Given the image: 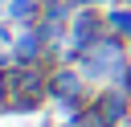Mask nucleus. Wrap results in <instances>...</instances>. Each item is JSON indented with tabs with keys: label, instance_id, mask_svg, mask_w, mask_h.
Listing matches in <instances>:
<instances>
[{
	"label": "nucleus",
	"instance_id": "f03ea898",
	"mask_svg": "<svg viewBox=\"0 0 131 127\" xmlns=\"http://www.w3.org/2000/svg\"><path fill=\"white\" fill-rule=\"evenodd\" d=\"M37 49H41V37H20V45H16L20 61H33V57H37Z\"/></svg>",
	"mask_w": 131,
	"mask_h": 127
},
{
	"label": "nucleus",
	"instance_id": "423d86ee",
	"mask_svg": "<svg viewBox=\"0 0 131 127\" xmlns=\"http://www.w3.org/2000/svg\"><path fill=\"white\" fill-rule=\"evenodd\" d=\"M127 90H131V74H127Z\"/></svg>",
	"mask_w": 131,
	"mask_h": 127
},
{
	"label": "nucleus",
	"instance_id": "20e7f679",
	"mask_svg": "<svg viewBox=\"0 0 131 127\" xmlns=\"http://www.w3.org/2000/svg\"><path fill=\"white\" fill-rule=\"evenodd\" d=\"M37 12V0H16L12 4V16H33Z\"/></svg>",
	"mask_w": 131,
	"mask_h": 127
},
{
	"label": "nucleus",
	"instance_id": "f257e3e1",
	"mask_svg": "<svg viewBox=\"0 0 131 127\" xmlns=\"http://www.w3.org/2000/svg\"><path fill=\"white\" fill-rule=\"evenodd\" d=\"M78 90H82V82H78L74 74H57V78H53V94H57V98H78Z\"/></svg>",
	"mask_w": 131,
	"mask_h": 127
},
{
	"label": "nucleus",
	"instance_id": "7ed1b4c3",
	"mask_svg": "<svg viewBox=\"0 0 131 127\" xmlns=\"http://www.w3.org/2000/svg\"><path fill=\"white\" fill-rule=\"evenodd\" d=\"M111 25H115L123 37H131V12H115V16H111Z\"/></svg>",
	"mask_w": 131,
	"mask_h": 127
},
{
	"label": "nucleus",
	"instance_id": "39448f33",
	"mask_svg": "<svg viewBox=\"0 0 131 127\" xmlns=\"http://www.w3.org/2000/svg\"><path fill=\"white\" fill-rule=\"evenodd\" d=\"M4 66H8V57H0V70H4Z\"/></svg>",
	"mask_w": 131,
	"mask_h": 127
}]
</instances>
